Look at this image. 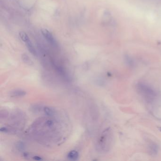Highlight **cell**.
<instances>
[{"instance_id": "4fadbf2b", "label": "cell", "mask_w": 161, "mask_h": 161, "mask_svg": "<svg viewBox=\"0 0 161 161\" xmlns=\"http://www.w3.org/2000/svg\"><path fill=\"white\" fill-rule=\"evenodd\" d=\"M33 158L35 160H38V161H40V160H43L42 158H41V157H38V156H35L33 157Z\"/></svg>"}, {"instance_id": "9c48e42d", "label": "cell", "mask_w": 161, "mask_h": 161, "mask_svg": "<svg viewBox=\"0 0 161 161\" xmlns=\"http://www.w3.org/2000/svg\"><path fill=\"white\" fill-rule=\"evenodd\" d=\"M16 148L17 150H18L19 152H23L24 151H25L26 149V146L25 144L22 142H18V143L16 144Z\"/></svg>"}, {"instance_id": "8fae6325", "label": "cell", "mask_w": 161, "mask_h": 161, "mask_svg": "<svg viewBox=\"0 0 161 161\" xmlns=\"http://www.w3.org/2000/svg\"><path fill=\"white\" fill-rule=\"evenodd\" d=\"M19 37H20L21 39L24 42L28 41V39H29L28 35L25 32H21L19 33Z\"/></svg>"}, {"instance_id": "7a4b0ae2", "label": "cell", "mask_w": 161, "mask_h": 161, "mask_svg": "<svg viewBox=\"0 0 161 161\" xmlns=\"http://www.w3.org/2000/svg\"><path fill=\"white\" fill-rule=\"evenodd\" d=\"M136 88L138 93L148 102L153 101L157 96L156 91L144 83H138L136 85Z\"/></svg>"}, {"instance_id": "52a82bcc", "label": "cell", "mask_w": 161, "mask_h": 161, "mask_svg": "<svg viewBox=\"0 0 161 161\" xmlns=\"http://www.w3.org/2000/svg\"><path fill=\"white\" fill-rule=\"evenodd\" d=\"M43 111L48 117H54L56 114V111L52 108L48 106H46L43 108Z\"/></svg>"}, {"instance_id": "277c9868", "label": "cell", "mask_w": 161, "mask_h": 161, "mask_svg": "<svg viewBox=\"0 0 161 161\" xmlns=\"http://www.w3.org/2000/svg\"><path fill=\"white\" fill-rule=\"evenodd\" d=\"M148 151L150 155L156 156L159 151V146L156 143H150L148 146Z\"/></svg>"}, {"instance_id": "30bf717a", "label": "cell", "mask_w": 161, "mask_h": 161, "mask_svg": "<svg viewBox=\"0 0 161 161\" xmlns=\"http://www.w3.org/2000/svg\"><path fill=\"white\" fill-rule=\"evenodd\" d=\"M22 59L23 62L29 65H31L33 64V62L32 60L29 57L28 55L26 54H23L22 56Z\"/></svg>"}, {"instance_id": "7c38bea8", "label": "cell", "mask_w": 161, "mask_h": 161, "mask_svg": "<svg viewBox=\"0 0 161 161\" xmlns=\"http://www.w3.org/2000/svg\"><path fill=\"white\" fill-rule=\"evenodd\" d=\"M32 109H33V111H34V112L38 113L41 110L42 107L39 105L34 106L32 108Z\"/></svg>"}, {"instance_id": "3957f363", "label": "cell", "mask_w": 161, "mask_h": 161, "mask_svg": "<svg viewBox=\"0 0 161 161\" xmlns=\"http://www.w3.org/2000/svg\"><path fill=\"white\" fill-rule=\"evenodd\" d=\"M42 33L45 39L51 45L54 46H57V42L53 35L48 30L46 29H43L42 30Z\"/></svg>"}, {"instance_id": "5b68a950", "label": "cell", "mask_w": 161, "mask_h": 161, "mask_svg": "<svg viewBox=\"0 0 161 161\" xmlns=\"http://www.w3.org/2000/svg\"><path fill=\"white\" fill-rule=\"evenodd\" d=\"M26 92L21 89H15L9 93V96L11 97H21L26 95Z\"/></svg>"}, {"instance_id": "8992f818", "label": "cell", "mask_w": 161, "mask_h": 161, "mask_svg": "<svg viewBox=\"0 0 161 161\" xmlns=\"http://www.w3.org/2000/svg\"><path fill=\"white\" fill-rule=\"evenodd\" d=\"M67 158L69 160L76 161L78 160L79 158V154L78 152L76 150H72L68 153L67 155Z\"/></svg>"}, {"instance_id": "6da1fadb", "label": "cell", "mask_w": 161, "mask_h": 161, "mask_svg": "<svg viewBox=\"0 0 161 161\" xmlns=\"http://www.w3.org/2000/svg\"><path fill=\"white\" fill-rule=\"evenodd\" d=\"M113 134L109 128L105 130L98 139L96 144V149L98 152L106 153L110 150L113 143Z\"/></svg>"}, {"instance_id": "ba28073f", "label": "cell", "mask_w": 161, "mask_h": 161, "mask_svg": "<svg viewBox=\"0 0 161 161\" xmlns=\"http://www.w3.org/2000/svg\"><path fill=\"white\" fill-rule=\"evenodd\" d=\"M26 46L28 48V51H29L30 53H31V54L34 56H37V51L35 50V49L34 48V46H33L32 44L31 43V41L30 40V39H28V41L25 42Z\"/></svg>"}]
</instances>
